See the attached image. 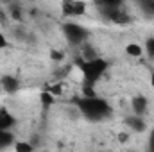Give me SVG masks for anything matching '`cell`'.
I'll use <instances>...</instances> for the list:
<instances>
[{"mask_svg":"<svg viewBox=\"0 0 154 152\" xmlns=\"http://www.w3.org/2000/svg\"><path fill=\"white\" fill-rule=\"evenodd\" d=\"M16 152H32V145H29L25 141H18L16 143Z\"/></svg>","mask_w":154,"mask_h":152,"instance_id":"cell-14","label":"cell"},{"mask_svg":"<svg viewBox=\"0 0 154 152\" xmlns=\"http://www.w3.org/2000/svg\"><path fill=\"white\" fill-rule=\"evenodd\" d=\"M13 141H14L13 134H11L9 131H2V129H0V149H7Z\"/></svg>","mask_w":154,"mask_h":152,"instance_id":"cell-11","label":"cell"},{"mask_svg":"<svg viewBox=\"0 0 154 152\" xmlns=\"http://www.w3.org/2000/svg\"><path fill=\"white\" fill-rule=\"evenodd\" d=\"M125 52H127L129 56H133V57H140V56H142V48H140V45H136V43H129V45L125 47Z\"/></svg>","mask_w":154,"mask_h":152,"instance_id":"cell-13","label":"cell"},{"mask_svg":"<svg viewBox=\"0 0 154 152\" xmlns=\"http://www.w3.org/2000/svg\"><path fill=\"white\" fill-rule=\"evenodd\" d=\"M93 59H97L95 50L90 48V47H86V48H84V61H93Z\"/></svg>","mask_w":154,"mask_h":152,"instance_id":"cell-15","label":"cell"},{"mask_svg":"<svg viewBox=\"0 0 154 152\" xmlns=\"http://www.w3.org/2000/svg\"><path fill=\"white\" fill-rule=\"evenodd\" d=\"M118 140H120V141H125V140H127V134H120Z\"/></svg>","mask_w":154,"mask_h":152,"instance_id":"cell-23","label":"cell"},{"mask_svg":"<svg viewBox=\"0 0 154 152\" xmlns=\"http://www.w3.org/2000/svg\"><path fill=\"white\" fill-rule=\"evenodd\" d=\"M41 102H43L45 106H50V104L54 102V97H52V93H48V91H43V93H41Z\"/></svg>","mask_w":154,"mask_h":152,"instance_id":"cell-16","label":"cell"},{"mask_svg":"<svg viewBox=\"0 0 154 152\" xmlns=\"http://www.w3.org/2000/svg\"><path fill=\"white\" fill-rule=\"evenodd\" d=\"M13 125H14V116L9 113L5 108H2L0 109V129L2 131H9Z\"/></svg>","mask_w":154,"mask_h":152,"instance_id":"cell-7","label":"cell"},{"mask_svg":"<svg viewBox=\"0 0 154 152\" xmlns=\"http://www.w3.org/2000/svg\"><path fill=\"white\" fill-rule=\"evenodd\" d=\"M77 108L81 109V113L84 114L86 118H90V120H93V122L104 120V118L111 116V113H113L111 106H109L106 100L99 99V97H93V99L82 97V99L77 100Z\"/></svg>","mask_w":154,"mask_h":152,"instance_id":"cell-1","label":"cell"},{"mask_svg":"<svg viewBox=\"0 0 154 152\" xmlns=\"http://www.w3.org/2000/svg\"><path fill=\"white\" fill-rule=\"evenodd\" d=\"M5 45H7V43H5V38H4V36H2V32H0V48H4Z\"/></svg>","mask_w":154,"mask_h":152,"instance_id":"cell-22","label":"cell"},{"mask_svg":"<svg viewBox=\"0 0 154 152\" xmlns=\"http://www.w3.org/2000/svg\"><path fill=\"white\" fill-rule=\"evenodd\" d=\"M125 125H127L129 129L136 131V132H142V131H145V122H143L140 116H136V114H133V116H127V118H125Z\"/></svg>","mask_w":154,"mask_h":152,"instance_id":"cell-8","label":"cell"},{"mask_svg":"<svg viewBox=\"0 0 154 152\" xmlns=\"http://www.w3.org/2000/svg\"><path fill=\"white\" fill-rule=\"evenodd\" d=\"M86 11V4L84 2H65L63 4V13L68 16H79L84 14Z\"/></svg>","mask_w":154,"mask_h":152,"instance_id":"cell-5","label":"cell"},{"mask_svg":"<svg viewBox=\"0 0 154 152\" xmlns=\"http://www.w3.org/2000/svg\"><path fill=\"white\" fill-rule=\"evenodd\" d=\"M151 86L154 88V74H152V77H151Z\"/></svg>","mask_w":154,"mask_h":152,"instance_id":"cell-24","label":"cell"},{"mask_svg":"<svg viewBox=\"0 0 154 152\" xmlns=\"http://www.w3.org/2000/svg\"><path fill=\"white\" fill-rule=\"evenodd\" d=\"M97 7L100 9V13L108 18H111L118 11H122V2L118 0H106V2H97Z\"/></svg>","mask_w":154,"mask_h":152,"instance_id":"cell-4","label":"cell"},{"mask_svg":"<svg viewBox=\"0 0 154 152\" xmlns=\"http://www.w3.org/2000/svg\"><path fill=\"white\" fill-rule=\"evenodd\" d=\"M131 106H133L134 114H136V116H140V114L147 109V99H145V97H142V95H140V97H134V99L131 100Z\"/></svg>","mask_w":154,"mask_h":152,"instance_id":"cell-9","label":"cell"},{"mask_svg":"<svg viewBox=\"0 0 154 152\" xmlns=\"http://www.w3.org/2000/svg\"><path fill=\"white\" fill-rule=\"evenodd\" d=\"M75 65L81 68V72H82V75L86 79V82L99 81L102 77V74L106 72V68H108V63L104 59H100V57H97L93 61H82V59H79V61H75Z\"/></svg>","mask_w":154,"mask_h":152,"instance_id":"cell-2","label":"cell"},{"mask_svg":"<svg viewBox=\"0 0 154 152\" xmlns=\"http://www.w3.org/2000/svg\"><path fill=\"white\" fill-rule=\"evenodd\" d=\"M50 57H52L54 61H61V59H63L65 56H63V52H57V50H52V52H50Z\"/></svg>","mask_w":154,"mask_h":152,"instance_id":"cell-20","label":"cell"},{"mask_svg":"<svg viewBox=\"0 0 154 152\" xmlns=\"http://www.w3.org/2000/svg\"><path fill=\"white\" fill-rule=\"evenodd\" d=\"M149 149H151V152H154V131L151 132V140H149Z\"/></svg>","mask_w":154,"mask_h":152,"instance_id":"cell-21","label":"cell"},{"mask_svg":"<svg viewBox=\"0 0 154 152\" xmlns=\"http://www.w3.org/2000/svg\"><path fill=\"white\" fill-rule=\"evenodd\" d=\"M63 32H65L66 39L70 43H74V45L82 43L84 39L88 38V31L82 25H79V23H65L63 25Z\"/></svg>","mask_w":154,"mask_h":152,"instance_id":"cell-3","label":"cell"},{"mask_svg":"<svg viewBox=\"0 0 154 152\" xmlns=\"http://www.w3.org/2000/svg\"><path fill=\"white\" fill-rule=\"evenodd\" d=\"M138 5H140V9L143 11L145 16L154 18V0H142V2H138Z\"/></svg>","mask_w":154,"mask_h":152,"instance_id":"cell-10","label":"cell"},{"mask_svg":"<svg viewBox=\"0 0 154 152\" xmlns=\"http://www.w3.org/2000/svg\"><path fill=\"white\" fill-rule=\"evenodd\" d=\"M109 20H111V22H115V23L124 25V23H129V22H131V16H129L127 13H124V11H118V13H116V14H113Z\"/></svg>","mask_w":154,"mask_h":152,"instance_id":"cell-12","label":"cell"},{"mask_svg":"<svg viewBox=\"0 0 154 152\" xmlns=\"http://www.w3.org/2000/svg\"><path fill=\"white\" fill-rule=\"evenodd\" d=\"M0 84H2V88L5 90V93H14L18 88H20V82H18V79L13 75H4L0 79Z\"/></svg>","mask_w":154,"mask_h":152,"instance_id":"cell-6","label":"cell"},{"mask_svg":"<svg viewBox=\"0 0 154 152\" xmlns=\"http://www.w3.org/2000/svg\"><path fill=\"white\" fill-rule=\"evenodd\" d=\"M11 16L14 18V20H20L22 18V9L14 4V5H11Z\"/></svg>","mask_w":154,"mask_h":152,"instance_id":"cell-18","label":"cell"},{"mask_svg":"<svg viewBox=\"0 0 154 152\" xmlns=\"http://www.w3.org/2000/svg\"><path fill=\"white\" fill-rule=\"evenodd\" d=\"M82 91H84V97H86V99H93V97H97L95 91H93V88H90V86H84Z\"/></svg>","mask_w":154,"mask_h":152,"instance_id":"cell-19","label":"cell"},{"mask_svg":"<svg viewBox=\"0 0 154 152\" xmlns=\"http://www.w3.org/2000/svg\"><path fill=\"white\" fill-rule=\"evenodd\" d=\"M145 48H147L149 57H154V38H149L145 41Z\"/></svg>","mask_w":154,"mask_h":152,"instance_id":"cell-17","label":"cell"}]
</instances>
